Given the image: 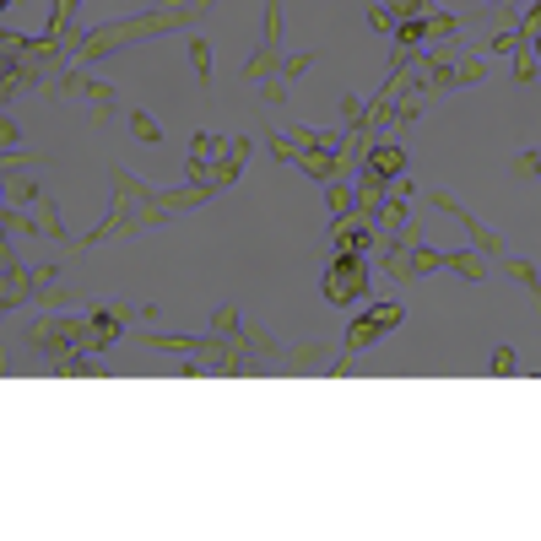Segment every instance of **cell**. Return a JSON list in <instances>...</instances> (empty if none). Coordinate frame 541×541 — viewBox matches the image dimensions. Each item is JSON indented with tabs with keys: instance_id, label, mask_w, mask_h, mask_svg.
<instances>
[{
	"instance_id": "d6a6232c",
	"label": "cell",
	"mask_w": 541,
	"mask_h": 541,
	"mask_svg": "<svg viewBox=\"0 0 541 541\" xmlns=\"http://www.w3.org/2000/svg\"><path fill=\"white\" fill-rule=\"evenodd\" d=\"M385 6H390V17H395V22H406V17H428L433 0H385Z\"/></svg>"
},
{
	"instance_id": "f546056e",
	"label": "cell",
	"mask_w": 541,
	"mask_h": 541,
	"mask_svg": "<svg viewBox=\"0 0 541 541\" xmlns=\"http://www.w3.org/2000/svg\"><path fill=\"white\" fill-rule=\"evenodd\" d=\"M260 44L282 49V0H266V28H260Z\"/></svg>"
},
{
	"instance_id": "9a60e30c",
	"label": "cell",
	"mask_w": 541,
	"mask_h": 541,
	"mask_svg": "<svg viewBox=\"0 0 541 541\" xmlns=\"http://www.w3.org/2000/svg\"><path fill=\"white\" fill-rule=\"evenodd\" d=\"M184 55H190L195 82L211 87V65H217V49H211V38H206V33H184Z\"/></svg>"
},
{
	"instance_id": "d6986e66",
	"label": "cell",
	"mask_w": 541,
	"mask_h": 541,
	"mask_svg": "<svg viewBox=\"0 0 541 541\" xmlns=\"http://www.w3.org/2000/svg\"><path fill=\"white\" fill-rule=\"evenodd\" d=\"M455 87H477L487 76V55H466V49H455V65H450Z\"/></svg>"
},
{
	"instance_id": "3957f363",
	"label": "cell",
	"mask_w": 541,
	"mask_h": 541,
	"mask_svg": "<svg viewBox=\"0 0 541 541\" xmlns=\"http://www.w3.org/2000/svg\"><path fill=\"white\" fill-rule=\"evenodd\" d=\"M379 266H385L390 282H401V287H417L422 276H433V271H444V249H428L422 244V228H395L390 239H379Z\"/></svg>"
},
{
	"instance_id": "1f68e13d",
	"label": "cell",
	"mask_w": 541,
	"mask_h": 541,
	"mask_svg": "<svg viewBox=\"0 0 541 541\" xmlns=\"http://www.w3.org/2000/svg\"><path fill=\"white\" fill-rule=\"evenodd\" d=\"M314 71V49H298V55H282V76L287 82H298V76Z\"/></svg>"
},
{
	"instance_id": "ab89813d",
	"label": "cell",
	"mask_w": 541,
	"mask_h": 541,
	"mask_svg": "<svg viewBox=\"0 0 541 541\" xmlns=\"http://www.w3.org/2000/svg\"><path fill=\"white\" fill-rule=\"evenodd\" d=\"M6 6H11V0H0V11H6Z\"/></svg>"
},
{
	"instance_id": "277c9868",
	"label": "cell",
	"mask_w": 541,
	"mask_h": 541,
	"mask_svg": "<svg viewBox=\"0 0 541 541\" xmlns=\"http://www.w3.org/2000/svg\"><path fill=\"white\" fill-rule=\"evenodd\" d=\"M401 320H406V303H401V298H374V303H363V309L352 314V325L341 331V352H368V347H379L390 331H401Z\"/></svg>"
},
{
	"instance_id": "4dcf8cb0",
	"label": "cell",
	"mask_w": 541,
	"mask_h": 541,
	"mask_svg": "<svg viewBox=\"0 0 541 541\" xmlns=\"http://www.w3.org/2000/svg\"><path fill=\"white\" fill-rule=\"evenodd\" d=\"M422 201H428L433 211H444V217H460V211H466V206L455 201V190H444V184H433V190L422 195Z\"/></svg>"
},
{
	"instance_id": "8d00e7d4",
	"label": "cell",
	"mask_w": 541,
	"mask_h": 541,
	"mask_svg": "<svg viewBox=\"0 0 541 541\" xmlns=\"http://www.w3.org/2000/svg\"><path fill=\"white\" fill-rule=\"evenodd\" d=\"M368 28H374V33H390V28H395L390 6H368Z\"/></svg>"
},
{
	"instance_id": "4316f807",
	"label": "cell",
	"mask_w": 541,
	"mask_h": 541,
	"mask_svg": "<svg viewBox=\"0 0 541 541\" xmlns=\"http://www.w3.org/2000/svg\"><path fill=\"white\" fill-rule=\"evenodd\" d=\"M325 206H331V217L352 211V184L347 179H325Z\"/></svg>"
},
{
	"instance_id": "e0dca14e",
	"label": "cell",
	"mask_w": 541,
	"mask_h": 541,
	"mask_svg": "<svg viewBox=\"0 0 541 541\" xmlns=\"http://www.w3.org/2000/svg\"><path fill=\"white\" fill-rule=\"evenodd\" d=\"M422 33H428V44H450V38L466 33V17H455V11H439V6H433L428 17H422Z\"/></svg>"
},
{
	"instance_id": "9c48e42d",
	"label": "cell",
	"mask_w": 541,
	"mask_h": 541,
	"mask_svg": "<svg viewBox=\"0 0 541 541\" xmlns=\"http://www.w3.org/2000/svg\"><path fill=\"white\" fill-rule=\"evenodd\" d=\"M325 358H331L325 341H303V347H287L276 358V374H309V368H325Z\"/></svg>"
},
{
	"instance_id": "cb8c5ba5",
	"label": "cell",
	"mask_w": 541,
	"mask_h": 541,
	"mask_svg": "<svg viewBox=\"0 0 541 541\" xmlns=\"http://www.w3.org/2000/svg\"><path fill=\"white\" fill-rule=\"evenodd\" d=\"M76 6H82V0H55V6H49V28H44V33H49V38L71 33V28H76V22H71V17H76Z\"/></svg>"
},
{
	"instance_id": "ac0fdd59",
	"label": "cell",
	"mask_w": 541,
	"mask_h": 541,
	"mask_svg": "<svg viewBox=\"0 0 541 541\" xmlns=\"http://www.w3.org/2000/svg\"><path fill=\"white\" fill-rule=\"evenodd\" d=\"M266 76H282V49H276V44H260L255 55L244 60V82H255V87H260Z\"/></svg>"
},
{
	"instance_id": "836d02e7",
	"label": "cell",
	"mask_w": 541,
	"mask_h": 541,
	"mask_svg": "<svg viewBox=\"0 0 541 541\" xmlns=\"http://www.w3.org/2000/svg\"><path fill=\"white\" fill-rule=\"evenodd\" d=\"M363 109H368V103L358 98V92H347V98H341V125L358 130V125H363Z\"/></svg>"
},
{
	"instance_id": "f1b7e54d",
	"label": "cell",
	"mask_w": 541,
	"mask_h": 541,
	"mask_svg": "<svg viewBox=\"0 0 541 541\" xmlns=\"http://www.w3.org/2000/svg\"><path fill=\"white\" fill-rule=\"evenodd\" d=\"M487 368H493V379H514V374H520V352H514V347H498L493 358H487Z\"/></svg>"
},
{
	"instance_id": "4fadbf2b",
	"label": "cell",
	"mask_w": 541,
	"mask_h": 541,
	"mask_svg": "<svg viewBox=\"0 0 541 541\" xmlns=\"http://www.w3.org/2000/svg\"><path fill=\"white\" fill-rule=\"evenodd\" d=\"M28 211H33V222H38V239H55V244H76L71 233H65V222H60V201H49V195H38V201H33Z\"/></svg>"
},
{
	"instance_id": "8992f818",
	"label": "cell",
	"mask_w": 541,
	"mask_h": 541,
	"mask_svg": "<svg viewBox=\"0 0 541 541\" xmlns=\"http://www.w3.org/2000/svg\"><path fill=\"white\" fill-rule=\"evenodd\" d=\"M379 239H385V228L374 217H363V211L331 217V249H341V255H368V249H379Z\"/></svg>"
},
{
	"instance_id": "7a4b0ae2",
	"label": "cell",
	"mask_w": 541,
	"mask_h": 541,
	"mask_svg": "<svg viewBox=\"0 0 541 541\" xmlns=\"http://www.w3.org/2000/svg\"><path fill=\"white\" fill-rule=\"evenodd\" d=\"M211 6H217V0H157L152 11H136V17H114V22H103V28H87L82 44H76V55L103 60V55H114V49H125V44H141V38L184 33V22L206 17Z\"/></svg>"
},
{
	"instance_id": "f35d334b",
	"label": "cell",
	"mask_w": 541,
	"mask_h": 541,
	"mask_svg": "<svg viewBox=\"0 0 541 541\" xmlns=\"http://www.w3.org/2000/svg\"><path fill=\"white\" fill-rule=\"evenodd\" d=\"M493 6H520V0H493Z\"/></svg>"
},
{
	"instance_id": "d590c367",
	"label": "cell",
	"mask_w": 541,
	"mask_h": 541,
	"mask_svg": "<svg viewBox=\"0 0 541 541\" xmlns=\"http://www.w3.org/2000/svg\"><path fill=\"white\" fill-rule=\"evenodd\" d=\"M17 141H22V125L17 120H0V152H17Z\"/></svg>"
},
{
	"instance_id": "5bb4252c",
	"label": "cell",
	"mask_w": 541,
	"mask_h": 541,
	"mask_svg": "<svg viewBox=\"0 0 541 541\" xmlns=\"http://www.w3.org/2000/svg\"><path fill=\"white\" fill-rule=\"evenodd\" d=\"M38 179H28V174H17V168H0V201L6 206H33L38 201Z\"/></svg>"
},
{
	"instance_id": "2e32d148",
	"label": "cell",
	"mask_w": 541,
	"mask_h": 541,
	"mask_svg": "<svg viewBox=\"0 0 541 541\" xmlns=\"http://www.w3.org/2000/svg\"><path fill=\"white\" fill-rule=\"evenodd\" d=\"M498 276H504V282H514V287H520V293H531V303L541 298V276H536V266H531V260L498 255Z\"/></svg>"
},
{
	"instance_id": "d4e9b609",
	"label": "cell",
	"mask_w": 541,
	"mask_h": 541,
	"mask_svg": "<svg viewBox=\"0 0 541 541\" xmlns=\"http://www.w3.org/2000/svg\"><path fill=\"white\" fill-rule=\"evenodd\" d=\"M525 44H531V38H525L520 28H498L493 38H487V60H493V55H514V49H525Z\"/></svg>"
},
{
	"instance_id": "44dd1931",
	"label": "cell",
	"mask_w": 541,
	"mask_h": 541,
	"mask_svg": "<svg viewBox=\"0 0 541 541\" xmlns=\"http://www.w3.org/2000/svg\"><path fill=\"white\" fill-rule=\"evenodd\" d=\"M509 60H514V65H509V76H514V82H520V87H531L536 76H541V60L531 55V44H525V49H514Z\"/></svg>"
},
{
	"instance_id": "e575fe53",
	"label": "cell",
	"mask_w": 541,
	"mask_h": 541,
	"mask_svg": "<svg viewBox=\"0 0 541 541\" xmlns=\"http://www.w3.org/2000/svg\"><path fill=\"white\" fill-rule=\"evenodd\" d=\"M222 147H228V136H211V130H201V136L190 141V152H195V157H217Z\"/></svg>"
},
{
	"instance_id": "ffe728a7",
	"label": "cell",
	"mask_w": 541,
	"mask_h": 541,
	"mask_svg": "<svg viewBox=\"0 0 541 541\" xmlns=\"http://www.w3.org/2000/svg\"><path fill=\"white\" fill-rule=\"evenodd\" d=\"M125 125H130V136H136L141 147H163V125H157L147 109H130V114H125Z\"/></svg>"
},
{
	"instance_id": "83f0119b",
	"label": "cell",
	"mask_w": 541,
	"mask_h": 541,
	"mask_svg": "<svg viewBox=\"0 0 541 541\" xmlns=\"http://www.w3.org/2000/svg\"><path fill=\"white\" fill-rule=\"evenodd\" d=\"M287 76H266V82H260V103H266V109H287Z\"/></svg>"
},
{
	"instance_id": "484cf974",
	"label": "cell",
	"mask_w": 541,
	"mask_h": 541,
	"mask_svg": "<svg viewBox=\"0 0 541 541\" xmlns=\"http://www.w3.org/2000/svg\"><path fill=\"white\" fill-rule=\"evenodd\" d=\"M509 174L514 179H541V147H525L509 157Z\"/></svg>"
},
{
	"instance_id": "7402d4cb",
	"label": "cell",
	"mask_w": 541,
	"mask_h": 541,
	"mask_svg": "<svg viewBox=\"0 0 541 541\" xmlns=\"http://www.w3.org/2000/svg\"><path fill=\"white\" fill-rule=\"evenodd\" d=\"M406 217H412V211H406V195H385V206H379V228L385 233H395V228H406Z\"/></svg>"
},
{
	"instance_id": "8fae6325",
	"label": "cell",
	"mask_w": 541,
	"mask_h": 541,
	"mask_svg": "<svg viewBox=\"0 0 541 541\" xmlns=\"http://www.w3.org/2000/svg\"><path fill=\"white\" fill-rule=\"evenodd\" d=\"M460 228H466L471 233V249H482V255L487 260H498V255H509V239H504V233H498V228H487V222H477V217H471V211H460Z\"/></svg>"
},
{
	"instance_id": "7c38bea8",
	"label": "cell",
	"mask_w": 541,
	"mask_h": 541,
	"mask_svg": "<svg viewBox=\"0 0 541 541\" xmlns=\"http://www.w3.org/2000/svg\"><path fill=\"white\" fill-rule=\"evenodd\" d=\"M444 271H455L460 282L482 287L487 282V255L482 249H444Z\"/></svg>"
},
{
	"instance_id": "603a6c76",
	"label": "cell",
	"mask_w": 541,
	"mask_h": 541,
	"mask_svg": "<svg viewBox=\"0 0 541 541\" xmlns=\"http://www.w3.org/2000/svg\"><path fill=\"white\" fill-rule=\"evenodd\" d=\"M211 336H222V341H239L244 336V320H239V309H233V303L211 314Z\"/></svg>"
},
{
	"instance_id": "52a82bcc",
	"label": "cell",
	"mask_w": 541,
	"mask_h": 541,
	"mask_svg": "<svg viewBox=\"0 0 541 541\" xmlns=\"http://www.w3.org/2000/svg\"><path fill=\"white\" fill-rule=\"evenodd\" d=\"M363 168L374 179H385V184H395L406 174V147L401 141H368V157H363Z\"/></svg>"
},
{
	"instance_id": "6da1fadb",
	"label": "cell",
	"mask_w": 541,
	"mask_h": 541,
	"mask_svg": "<svg viewBox=\"0 0 541 541\" xmlns=\"http://www.w3.org/2000/svg\"><path fill=\"white\" fill-rule=\"evenodd\" d=\"M109 184H114V211L87 233V239H76V249H98V244H109V239H136V233L157 228V222L190 217V211H201V206L211 201L206 184H179V190H157V184L130 179L120 163L109 168Z\"/></svg>"
},
{
	"instance_id": "5b68a950",
	"label": "cell",
	"mask_w": 541,
	"mask_h": 541,
	"mask_svg": "<svg viewBox=\"0 0 541 541\" xmlns=\"http://www.w3.org/2000/svg\"><path fill=\"white\" fill-rule=\"evenodd\" d=\"M320 293L331 309H352V303H363L368 298V260L363 255H331V266H325L320 276Z\"/></svg>"
},
{
	"instance_id": "ba28073f",
	"label": "cell",
	"mask_w": 541,
	"mask_h": 541,
	"mask_svg": "<svg viewBox=\"0 0 541 541\" xmlns=\"http://www.w3.org/2000/svg\"><path fill=\"white\" fill-rule=\"evenodd\" d=\"M33 298V271L22 266V260H11V266H0V309H17V303Z\"/></svg>"
},
{
	"instance_id": "74e56055",
	"label": "cell",
	"mask_w": 541,
	"mask_h": 541,
	"mask_svg": "<svg viewBox=\"0 0 541 541\" xmlns=\"http://www.w3.org/2000/svg\"><path fill=\"white\" fill-rule=\"evenodd\" d=\"M352 363H358V352H341V358L331 363V379H347V374H352Z\"/></svg>"
},
{
	"instance_id": "30bf717a",
	"label": "cell",
	"mask_w": 541,
	"mask_h": 541,
	"mask_svg": "<svg viewBox=\"0 0 541 541\" xmlns=\"http://www.w3.org/2000/svg\"><path fill=\"white\" fill-rule=\"evenodd\" d=\"M385 195H390V184L374 179L368 168H358V184H352V211H363V217L379 222V206H385Z\"/></svg>"
}]
</instances>
